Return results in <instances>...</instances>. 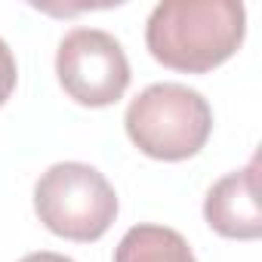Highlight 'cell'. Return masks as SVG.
<instances>
[{
    "instance_id": "ba28073f",
    "label": "cell",
    "mask_w": 262,
    "mask_h": 262,
    "mask_svg": "<svg viewBox=\"0 0 262 262\" xmlns=\"http://www.w3.org/2000/svg\"><path fill=\"white\" fill-rule=\"evenodd\" d=\"M19 262H74V259H68V256H62V253L40 250V253H28V256H25V259H19Z\"/></svg>"
},
{
    "instance_id": "277c9868",
    "label": "cell",
    "mask_w": 262,
    "mask_h": 262,
    "mask_svg": "<svg viewBox=\"0 0 262 262\" xmlns=\"http://www.w3.org/2000/svg\"><path fill=\"white\" fill-rule=\"evenodd\" d=\"M56 74L62 90L86 108H108L129 86V62L123 47L99 28H74L62 37Z\"/></svg>"
},
{
    "instance_id": "3957f363",
    "label": "cell",
    "mask_w": 262,
    "mask_h": 262,
    "mask_svg": "<svg viewBox=\"0 0 262 262\" xmlns=\"http://www.w3.org/2000/svg\"><path fill=\"white\" fill-rule=\"evenodd\" d=\"M34 213L59 237L90 244L117 219V194L111 182L90 164H53L34 185Z\"/></svg>"
},
{
    "instance_id": "52a82bcc",
    "label": "cell",
    "mask_w": 262,
    "mask_h": 262,
    "mask_svg": "<svg viewBox=\"0 0 262 262\" xmlns=\"http://www.w3.org/2000/svg\"><path fill=\"white\" fill-rule=\"evenodd\" d=\"M16 80H19L16 56H13V50L7 47V40L0 37V108H4V105H7V99L13 96V90H16Z\"/></svg>"
},
{
    "instance_id": "5b68a950",
    "label": "cell",
    "mask_w": 262,
    "mask_h": 262,
    "mask_svg": "<svg viewBox=\"0 0 262 262\" xmlns=\"http://www.w3.org/2000/svg\"><path fill=\"white\" fill-rule=\"evenodd\" d=\"M207 225L231 241H256L262 234L259 207V158L222 176L204 198Z\"/></svg>"
},
{
    "instance_id": "8992f818",
    "label": "cell",
    "mask_w": 262,
    "mask_h": 262,
    "mask_svg": "<svg viewBox=\"0 0 262 262\" xmlns=\"http://www.w3.org/2000/svg\"><path fill=\"white\" fill-rule=\"evenodd\" d=\"M114 262H198L188 241L167 225H133L117 244Z\"/></svg>"
},
{
    "instance_id": "7a4b0ae2",
    "label": "cell",
    "mask_w": 262,
    "mask_h": 262,
    "mask_svg": "<svg viewBox=\"0 0 262 262\" xmlns=\"http://www.w3.org/2000/svg\"><path fill=\"white\" fill-rule=\"evenodd\" d=\"M126 136L155 161L194 158L213 129L210 102L185 83H151L126 108Z\"/></svg>"
},
{
    "instance_id": "6da1fadb",
    "label": "cell",
    "mask_w": 262,
    "mask_h": 262,
    "mask_svg": "<svg viewBox=\"0 0 262 262\" xmlns=\"http://www.w3.org/2000/svg\"><path fill=\"white\" fill-rule=\"evenodd\" d=\"M247 34V10L237 0H164L148 16V53L173 71L207 74L228 62Z\"/></svg>"
}]
</instances>
